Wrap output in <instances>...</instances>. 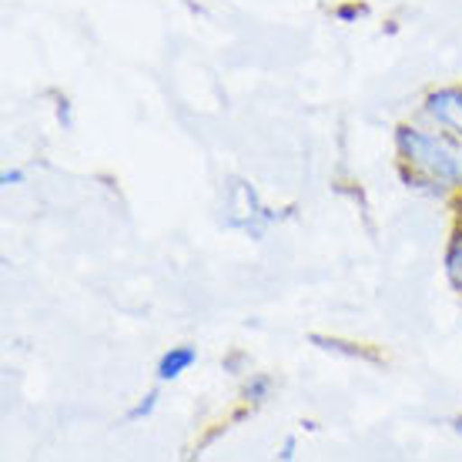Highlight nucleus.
I'll return each mask as SVG.
<instances>
[{"label":"nucleus","instance_id":"39448f33","mask_svg":"<svg viewBox=\"0 0 462 462\" xmlns=\"http://www.w3.org/2000/svg\"><path fill=\"white\" fill-rule=\"evenodd\" d=\"M456 429H459V432H462V419H459V422H456Z\"/></svg>","mask_w":462,"mask_h":462},{"label":"nucleus","instance_id":"f03ea898","mask_svg":"<svg viewBox=\"0 0 462 462\" xmlns=\"http://www.w3.org/2000/svg\"><path fill=\"white\" fill-rule=\"evenodd\" d=\"M429 111L432 117L446 125L449 131H459L462 134V91H439L429 97Z\"/></svg>","mask_w":462,"mask_h":462},{"label":"nucleus","instance_id":"f257e3e1","mask_svg":"<svg viewBox=\"0 0 462 462\" xmlns=\"http://www.w3.org/2000/svg\"><path fill=\"white\" fill-rule=\"evenodd\" d=\"M399 144H402L405 158L416 164L426 178L439 181V185H456L459 181V162H456V151L446 141L405 127L402 134H399Z\"/></svg>","mask_w":462,"mask_h":462},{"label":"nucleus","instance_id":"20e7f679","mask_svg":"<svg viewBox=\"0 0 462 462\" xmlns=\"http://www.w3.org/2000/svg\"><path fill=\"white\" fill-rule=\"evenodd\" d=\"M449 275H452V282L462 289V238L452 245V252H449Z\"/></svg>","mask_w":462,"mask_h":462},{"label":"nucleus","instance_id":"7ed1b4c3","mask_svg":"<svg viewBox=\"0 0 462 462\" xmlns=\"http://www.w3.org/2000/svg\"><path fill=\"white\" fill-rule=\"evenodd\" d=\"M191 362H195V348H174V352H168V356L162 358L158 375H162V379H178Z\"/></svg>","mask_w":462,"mask_h":462}]
</instances>
